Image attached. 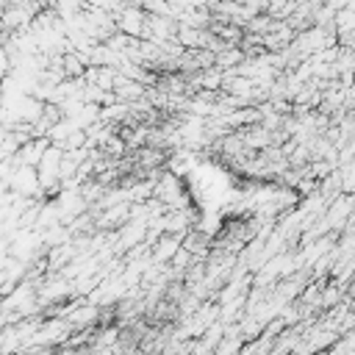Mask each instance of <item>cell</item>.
<instances>
[{
    "instance_id": "6da1fadb",
    "label": "cell",
    "mask_w": 355,
    "mask_h": 355,
    "mask_svg": "<svg viewBox=\"0 0 355 355\" xmlns=\"http://www.w3.org/2000/svg\"><path fill=\"white\" fill-rule=\"evenodd\" d=\"M147 26V15L142 9H122L119 12V31L125 37H142Z\"/></svg>"
}]
</instances>
